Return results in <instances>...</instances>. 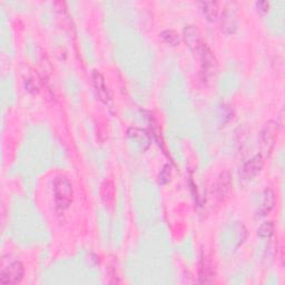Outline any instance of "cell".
<instances>
[{
	"label": "cell",
	"mask_w": 285,
	"mask_h": 285,
	"mask_svg": "<svg viewBox=\"0 0 285 285\" xmlns=\"http://www.w3.org/2000/svg\"><path fill=\"white\" fill-rule=\"evenodd\" d=\"M54 195L57 206L59 209H67L73 202L74 190L70 180L65 176H58L54 180Z\"/></svg>",
	"instance_id": "1"
},
{
	"label": "cell",
	"mask_w": 285,
	"mask_h": 285,
	"mask_svg": "<svg viewBox=\"0 0 285 285\" xmlns=\"http://www.w3.org/2000/svg\"><path fill=\"white\" fill-rule=\"evenodd\" d=\"M24 272V267L21 262H12L8 267L3 269L0 274V283L17 284L23 280Z\"/></svg>",
	"instance_id": "2"
},
{
	"label": "cell",
	"mask_w": 285,
	"mask_h": 285,
	"mask_svg": "<svg viewBox=\"0 0 285 285\" xmlns=\"http://www.w3.org/2000/svg\"><path fill=\"white\" fill-rule=\"evenodd\" d=\"M264 165V158L261 154H257L255 156L252 157L248 163H246L241 172V176L244 179H253L256 175L261 172Z\"/></svg>",
	"instance_id": "3"
},
{
	"label": "cell",
	"mask_w": 285,
	"mask_h": 285,
	"mask_svg": "<svg viewBox=\"0 0 285 285\" xmlns=\"http://www.w3.org/2000/svg\"><path fill=\"white\" fill-rule=\"evenodd\" d=\"M184 38L187 46L192 50L197 51V53H199L200 49L204 46L199 31L196 27H194V26H187L184 29Z\"/></svg>",
	"instance_id": "4"
},
{
	"label": "cell",
	"mask_w": 285,
	"mask_h": 285,
	"mask_svg": "<svg viewBox=\"0 0 285 285\" xmlns=\"http://www.w3.org/2000/svg\"><path fill=\"white\" fill-rule=\"evenodd\" d=\"M232 186H233L232 175L230 174L229 171L223 172L221 175H219L217 180V187H216L217 196L221 199L229 197L230 193L232 191Z\"/></svg>",
	"instance_id": "5"
},
{
	"label": "cell",
	"mask_w": 285,
	"mask_h": 285,
	"mask_svg": "<svg viewBox=\"0 0 285 285\" xmlns=\"http://www.w3.org/2000/svg\"><path fill=\"white\" fill-rule=\"evenodd\" d=\"M276 137V126L274 123L270 121L269 124L265 125L264 129L262 131V147L265 152H271L274 145V140Z\"/></svg>",
	"instance_id": "6"
},
{
	"label": "cell",
	"mask_w": 285,
	"mask_h": 285,
	"mask_svg": "<svg viewBox=\"0 0 285 285\" xmlns=\"http://www.w3.org/2000/svg\"><path fill=\"white\" fill-rule=\"evenodd\" d=\"M93 80H94L95 88L97 90V93H98L100 99L104 100V101H107V100L111 99V95H109L108 88L106 86L105 78H104L103 75L100 73H98V71H97V70L94 71Z\"/></svg>",
	"instance_id": "7"
},
{
	"label": "cell",
	"mask_w": 285,
	"mask_h": 285,
	"mask_svg": "<svg viewBox=\"0 0 285 285\" xmlns=\"http://www.w3.org/2000/svg\"><path fill=\"white\" fill-rule=\"evenodd\" d=\"M274 193L272 190H265L263 193V198H262V205L260 207V215H267V214L273 209L274 206Z\"/></svg>",
	"instance_id": "8"
},
{
	"label": "cell",
	"mask_w": 285,
	"mask_h": 285,
	"mask_svg": "<svg viewBox=\"0 0 285 285\" xmlns=\"http://www.w3.org/2000/svg\"><path fill=\"white\" fill-rule=\"evenodd\" d=\"M159 36L163 43H165L166 45H170V46H176V45L179 44V36L177 32L173 29H166L161 31Z\"/></svg>",
	"instance_id": "9"
},
{
	"label": "cell",
	"mask_w": 285,
	"mask_h": 285,
	"mask_svg": "<svg viewBox=\"0 0 285 285\" xmlns=\"http://www.w3.org/2000/svg\"><path fill=\"white\" fill-rule=\"evenodd\" d=\"M203 12L209 21H214L218 14V6L216 3H202Z\"/></svg>",
	"instance_id": "10"
},
{
	"label": "cell",
	"mask_w": 285,
	"mask_h": 285,
	"mask_svg": "<svg viewBox=\"0 0 285 285\" xmlns=\"http://www.w3.org/2000/svg\"><path fill=\"white\" fill-rule=\"evenodd\" d=\"M274 233V224L272 222H264L257 229V234L261 237H270Z\"/></svg>",
	"instance_id": "11"
},
{
	"label": "cell",
	"mask_w": 285,
	"mask_h": 285,
	"mask_svg": "<svg viewBox=\"0 0 285 285\" xmlns=\"http://www.w3.org/2000/svg\"><path fill=\"white\" fill-rule=\"evenodd\" d=\"M258 11H262V12H268L269 8H270V4L267 2H261V3H257L256 4Z\"/></svg>",
	"instance_id": "12"
}]
</instances>
